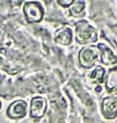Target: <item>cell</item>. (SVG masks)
<instances>
[{
  "mask_svg": "<svg viewBox=\"0 0 117 123\" xmlns=\"http://www.w3.org/2000/svg\"><path fill=\"white\" fill-rule=\"evenodd\" d=\"M24 12L27 20L30 23H36L40 21L43 17L42 7L36 2H27L25 4Z\"/></svg>",
  "mask_w": 117,
  "mask_h": 123,
  "instance_id": "cell-1",
  "label": "cell"
},
{
  "mask_svg": "<svg viewBox=\"0 0 117 123\" xmlns=\"http://www.w3.org/2000/svg\"><path fill=\"white\" fill-rule=\"evenodd\" d=\"M47 109V103L44 98L36 97L31 101V114L32 117H40L44 114Z\"/></svg>",
  "mask_w": 117,
  "mask_h": 123,
  "instance_id": "cell-2",
  "label": "cell"
},
{
  "mask_svg": "<svg viewBox=\"0 0 117 123\" xmlns=\"http://www.w3.org/2000/svg\"><path fill=\"white\" fill-rule=\"evenodd\" d=\"M103 114L108 118H113L116 114V98H107L103 100Z\"/></svg>",
  "mask_w": 117,
  "mask_h": 123,
  "instance_id": "cell-3",
  "label": "cell"
},
{
  "mask_svg": "<svg viewBox=\"0 0 117 123\" xmlns=\"http://www.w3.org/2000/svg\"><path fill=\"white\" fill-rule=\"evenodd\" d=\"M26 106L27 104L23 101H19V102L13 103L10 106L7 114L11 117H23L26 114Z\"/></svg>",
  "mask_w": 117,
  "mask_h": 123,
  "instance_id": "cell-4",
  "label": "cell"
},
{
  "mask_svg": "<svg viewBox=\"0 0 117 123\" xmlns=\"http://www.w3.org/2000/svg\"><path fill=\"white\" fill-rule=\"evenodd\" d=\"M102 48H104L105 50L102 51V58H103V62L104 63H106V65H109V64L115 62H116V58L115 56L112 55L111 51L110 50H108V48L106 47H103V46H101Z\"/></svg>",
  "mask_w": 117,
  "mask_h": 123,
  "instance_id": "cell-5",
  "label": "cell"
},
{
  "mask_svg": "<svg viewBox=\"0 0 117 123\" xmlns=\"http://www.w3.org/2000/svg\"><path fill=\"white\" fill-rule=\"evenodd\" d=\"M71 39V34L70 30H67V31H63L59 34V37H57L56 41L57 43L67 45V44L70 43Z\"/></svg>",
  "mask_w": 117,
  "mask_h": 123,
  "instance_id": "cell-6",
  "label": "cell"
},
{
  "mask_svg": "<svg viewBox=\"0 0 117 123\" xmlns=\"http://www.w3.org/2000/svg\"><path fill=\"white\" fill-rule=\"evenodd\" d=\"M84 57H85V62L83 63V65L85 66L86 64L90 63V66H92L93 64V61L96 58V55L94 54L93 51L91 50H85V55H84Z\"/></svg>",
  "mask_w": 117,
  "mask_h": 123,
  "instance_id": "cell-7",
  "label": "cell"
},
{
  "mask_svg": "<svg viewBox=\"0 0 117 123\" xmlns=\"http://www.w3.org/2000/svg\"><path fill=\"white\" fill-rule=\"evenodd\" d=\"M116 70H113L109 74L108 82H107V87L109 89H112V88L116 87Z\"/></svg>",
  "mask_w": 117,
  "mask_h": 123,
  "instance_id": "cell-8",
  "label": "cell"
},
{
  "mask_svg": "<svg viewBox=\"0 0 117 123\" xmlns=\"http://www.w3.org/2000/svg\"><path fill=\"white\" fill-rule=\"evenodd\" d=\"M91 36V32L90 30H88V29H85V31H82L80 33H79V37H80L81 38L88 39V38H90Z\"/></svg>",
  "mask_w": 117,
  "mask_h": 123,
  "instance_id": "cell-9",
  "label": "cell"
},
{
  "mask_svg": "<svg viewBox=\"0 0 117 123\" xmlns=\"http://www.w3.org/2000/svg\"><path fill=\"white\" fill-rule=\"evenodd\" d=\"M0 108H1V102H0Z\"/></svg>",
  "mask_w": 117,
  "mask_h": 123,
  "instance_id": "cell-10",
  "label": "cell"
}]
</instances>
